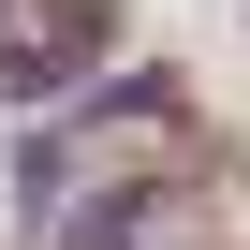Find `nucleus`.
Masks as SVG:
<instances>
[{
	"mask_svg": "<svg viewBox=\"0 0 250 250\" xmlns=\"http://www.w3.org/2000/svg\"><path fill=\"white\" fill-rule=\"evenodd\" d=\"M103 44V0H30V30H0V103H30V88H59L74 59Z\"/></svg>",
	"mask_w": 250,
	"mask_h": 250,
	"instance_id": "obj_1",
	"label": "nucleus"
}]
</instances>
